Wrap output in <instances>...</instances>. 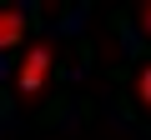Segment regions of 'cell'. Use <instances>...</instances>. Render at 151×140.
Returning a JSON list of instances; mask_svg holds the SVG:
<instances>
[{
    "instance_id": "cell-1",
    "label": "cell",
    "mask_w": 151,
    "mask_h": 140,
    "mask_svg": "<svg viewBox=\"0 0 151 140\" xmlns=\"http://www.w3.org/2000/svg\"><path fill=\"white\" fill-rule=\"evenodd\" d=\"M50 70H55V50H50L45 40H35V45L25 50V60L15 65V90H20V100H35V95H40V85L50 80Z\"/></svg>"
},
{
    "instance_id": "cell-2",
    "label": "cell",
    "mask_w": 151,
    "mask_h": 140,
    "mask_svg": "<svg viewBox=\"0 0 151 140\" xmlns=\"http://www.w3.org/2000/svg\"><path fill=\"white\" fill-rule=\"evenodd\" d=\"M20 40H25V10H5V15H0V45L15 50Z\"/></svg>"
},
{
    "instance_id": "cell-3",
    "label": "cell",
    "mask_w": 151,
    "mask_h": 140,
    "mask_svg": "<svg viewBox=\"0 0 151 140\" xmlns=\"http://www.w3.org/2000/svg\"><path fill=\"white\" fill-rule=\"evenodd\" d=\"M131 95H136V105L151 115V60L146 65H136V80H131Z\"/></svg>"
},
{
    "instance_id": "cell-4",
    "label": "cell",
    "mask_w": 151,
    "mask_h": 140,
    "mask_svg": "<svg viewBox=\"0 0 151 140\" xmlns=\"http://www.w3.org/2000/svg\"><path fill=\"white\" fill-rule=\"evenodd\" d=\"M141 30H146V35H151V5H146V10H141Z\"/></svg>"
}]
</instances>
